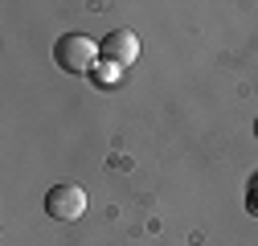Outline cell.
Segmentation results:
<instances>
[{"label": "cell", "instance_id": "cell-5", "mask_svg": "<svg viewBox=\"0 0 258 246\" xmlns=\"http://www.w3.org/2000/svg\"><path fill=\"white\" fill-rule=\"evenodd\" d=\"M254 136H258V123H254Z\"/></svg>", "mask_w": 258, "mask_h": 246}, {"label": "cell", "instance_id": "cell-1", "mask_svg": "<svg viewBox=\"0 0 258 246\" xmlns=\"http://www.w3.org/2000/svg\"><path fill=\"white\" fill-rule=\"evenodd\" d=\"M53 61L66 74H90L94 61H103V53H99V41H94V37L66 33V37H57V45H53Z\"/></svg>", "mask_w": 258, "mask_h": 246}, {"label": "cell", "instance_id": "cell-4", "mask_svg": "<svg viewBox=\"0 0 258 246\" xmlns=\"http://www.w3.org/2000/svg\"><path fill=\"white\" fill-rule=\"evenodd\" d=\"M250 209H258V184H250Z\"/></svg>", "mask_w": 258, "mask_h": 246}, {"label": "cell", "instance_id": "cell-3", "mask_svg": "<svg viewBox=\"0 0 258 246\" xmlns=\"http://www.w3.org/2000/svg\"><path fill=\"white\" fill-rule=\"evenodd\" d=\"M99 53H103L107 66L127 70V66H132V61L140 57V41H136L132 29H115V33H107V37L99 41Z\"/></svg>", "mask_w": 258, "mask_h": 246}, {"label": "cell", "instance_id": "cell-2", "mask_svg": "<svg viewBox=\"0 0 258 246\" xmlns=\"http://www.w3.org/2000/svg\"><path fill=\"white\" fill-rule=\"evenodd\" d=\"M45 213L57 222H74L86 213V189L82 184H53L45 193Z\"/></svg>", "mask_w": 258, "mask_h": 246}]
</instances>
